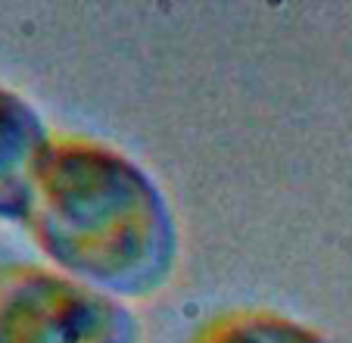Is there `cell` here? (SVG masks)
<instances>
[{
  "instance_id": "6da1fadb",
  "label": "cell",
  "mask_w": 352,
  "mask_h": 343,
  "mask_svg": "<svg viewBox=\"0 0 352 343\" xmlns=\"http://www.w3.org/2000/svg\"><path fill=\"white\" fill-rule=\"evenodd\" d=\"M13 122H10V112H7V103H3V97H0V165L10 159V150H7V141L3 138H10V132H13Z\"/></svg>"
}]
</instances>
